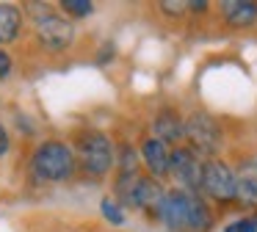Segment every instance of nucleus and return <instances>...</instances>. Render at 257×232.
Returning <instances> with one entry per match:
<instances>
[{
    "label": "nucleus",
    "mask_w": 257,
    "mask_h": 232,
    "mask_svg": "<svg viewBox=\"0 0 257 232\" xmlns=\"http://www.w3.org/2000/svg\"><path fill=\"white\" fill-rule=\"evenodd\" d=\"M254 163H257V158H254Z\"/></svg>",
    "instance_id": "nucleus-21"
},
{
    "label": "nucleus",
    "mask_w": 257,
    "mask_h": 232,
    "mask_svg": "<svg viewBox=\"0 0 257 232\" xmlns=\"http://www.w3.org/2000/svg\"><path fill=\"white\" fill-rule=\"evenodd\" d=\"M158 221L169 232H213L216 213H213L210 202L202 193L172 188L166 193V202L161 207Z\"/></svg>",
    "instance_id": "nucleus-1"
},
{
    "label": "nucleus",
    "mask_w": 257,
    "mask_h": 232,
    "mask_svg": "<svg viewBox=\"0 0 257 232\" xmlns=\"http://www.w3.org/2000/svg\"><path fill=\"white\" fill-rule=\"evenodd\" d=\"M20 25H23V14L17 6L12 3H0V44H9L17 39Z\"/></svg>",
    "instance_id": "nucleus-13"
},
{
    "label": "nucleus",
    "mask_w": 257,
    "mask_h": 232,
    "mask_svg": "<svg viewBox=\"0 0 257 232\" xmlns=\"http://www.w3.org/2000/svg\"><path fill=\"white\" fill-rule=\"evenodd\" d=\"M141 158H144L147 169H150V177H155V180L169 177V169H172V149H169V144H163L155 136L144 138L141 141Z\"/></svg>",
    "instance_id": "nucleus-11"
},
{
    "label": "nucleus",
    "mask_w": 257,
    "mask_h": 232,
    "mask_svg": "<svg viewBox=\"0 0 257 232\" xmlns=\"http://www.w3.org/2000/svg\"><path fill=\"white\" fill-rule=\"evenodd\" d=\"M221 22L232 31H249L257 25V3L254 0H227L218 6Z\"/></svg>",
    "instance_id": "nucleus-10"
},
{
    "label": "nucleus",
    "mask_w": 257,
    "mask_h": 232,
    "mask_svg": "<svg viewBox=\"0 0 257 232\" xmlns=\"http://www.w3.org/2000/svg\"><path fill=\"white\" fill-rule=\"evenodd\" d=\"M185 144H188L194 152H199L205 160L218 158L224 147V127L210 110H191L185 116Z\"/></svg>",
    "instance_id": "nucleus-2"
},
{
    "label": "nucleus",
    "mask_w": 257,
    "mask_h": 232,
    "mask_svg": "<svg viewBox=\"0 0 257 232\" xmlns=\"http://www.w3.org/2000/svg\"><path fill=\"white\" fill-rule=\"evenodd\" d=\"M119 171L122 174H139V155L127 144H122V149H119Z\"/></svg>",
    "instance_id": "nucleus-14"
},
{
    "label": "nucleus",
    "mask_w": 257,
    "mask_h": 232,
    "mask_svg": "<svg viewBox=\"0 0 257 232\" xmlns=\"http://www.w3.org/2000/svg\"><path fill=\"white\" fill-rule=\"evenodd\" d=\"M36 36H39V42L45 44L47 50H64V47L72 44L75 28L67 17L47 14V17H42V20H36Z\"/></svg>",
    "instance_id": "nucleus-8"
},
{
    "label": "nucleus",
    "mask_w": 257,
    "mask_h": 232,
    "mask_svg": "<svg viewBox=\"0 0 257 232\" xmlns=\"http://www.w3.org/2000/svg\"><path fill=\"white\" fill-rule=\"evenodd\" d=\"M61 11L64 14H69V17H89V14H94V3H89V0H64L61 3Z\"/></svg>",
    "instance_id": "nucleus-16"
},
{
    "label": "nucleus",
    "mask_w": 257,
    "mask_h": 232,
    "mask_svg": "<svg viewBox=\"0 0 257 232\" xmlns=\"http://www.w3.org/2000/svg\"><path fill=\"white\" fill-rule=\"evenodd\" d=\"M100 210H102V215H105L111 224H124V207L116 202V199H102L100 202Z\"/></svg>",
    "instance_id": "nucleus-17"
},
{
    "label": "nucleus",
    "mask_w": 257,
    "mask_h": 232,
    "mask_svg": "<svg viewBox=\"0 0 257 232\" xmlns=\"http://www.w3.org/2000/svg\"><path fill=\"white\" fill-rule=\"evenodd\" d=\"M199 193L216 204H235L238 202V177H235V169L224 158L207 160Z\"/></svg>",
    "instance_id": "nucleus-5"
},
{
    "label": "nucleus",
    "mask_w": 257,
    "mask_h": 232,
    "mask_svg": "<svg viewBox=\"0 0 257 232\" xmlns=\"http://www.w3.org/2000/svg\"><path fill=\"white\" fill-rule=\"evenodd\" d=\"M158 9H161L163 14H169V17H185V14H191V3H174V0H163Z\"/></svg>",
    "instance_id": "nucleus-18"
},
{
    "label": "nucleus",
    "mask_w": 257,
    "mask_h": 232,
    "mask_svg": "<svg viewBox=\"0 0 257 232\" xmlns=\"http://www.w3.org/2000/svg\"><path fill=\"white\" fill-rule=\"evenodd\" d=\"M152 136L161 138L163 144H183L185 141V116L180 113L177 108H172V105H166V108H161L155 113V119H152Z\"/></svg>",
    "instance_id": "nucleus-9"
},
{
    "label": "nucleus",
    "mask_w": 257,
    "mask_h": 232,
    "mask_svg": "<svg viewBox=\"0 0 257 232\" xmlns=\"http://www.w3.org/2000/svg\"><path fill=\"white\" fill-rule=\"evenodd\" d=\"M166 188L161 185V180H155V177H139V182H136V191H133V202H130V210H141V213H147L150 218H158L161 215V207L163 202H166Z\"/></svg>",
    "instance_id": "nucleus-7"
},
{
    "label": "nucleus",
    "mask_w": 257,
    "mask_h": 232,
    "mask_svg": "<svg viewBox=\"0 0 257 232\" xmlns=\"http://www.w3.org/2000/svg\"><path fill=\"white\" fill-rule=\"evenodd\" d=\"M205 163L199 152L188 147V144H180V147L172 149V169H169V177L177 182V188L183 191H202V177H205Z\"/></svg>",
    "instance_id": "nucleus-6"
},
{
    "label": "nucleus",
    "mask_w": 257,
    "mask_h": 232,
    "mask_svg": "<svg viewBox=\"0 0 257 232\" xmlns=\"http://www.w3.org/2000/svg\"><path fill=\"white\" fill-rule=\"evenodd\" d=\"M9 152V133L3 130V125H0V158Z\"/></svg>",
    "instance_id": "nucleus-20"
},
{
    "label": "nucleus",
    "mask_w": 257,
    "mask_h": 232,
    "mask_svg": "<svg viewBox=\"0 0 257 232\" xmlns=\"http://www.w3.org/2000/svg\"><path fill=\"white\" fill-rule=\"evenodd\" d=\"M9 72H12V55L6 50H0V80H6Z\"/></svg>",
    "instance_id": "nucleus-19"
},
{
    "label": "nucleus",
    "mask_w": 257,
    "mask_h": 232,
    "mask_svg": "<svg viewBox=\"0 0 257 232\" xmlns=\"http://www.w3.org/2000/svg\"><path fill=\"white\" fill-rule=\"evenodd\" d=\"M78 158H80V169L91 177H105L111 171L116 152L113 144L105 133L100 130H83L78 136Z\"/></svg>",
    "instance_id": "nucleus-4"
},
{
    "label": "nucleus",
    "mask_w": 257,
    "mask_h": 232,
    "mask_svg": "<svg viewBox=\"0 0 257 232\" xmlns=\"http://www.w3.org/2000/svg\"><path fill=\"white\" fill-rule=\"evenodd\" d=\"M221 232H257V213H246L232 218L229 224H224Z\"/></svg>",
    "instance_id": "nucleus-15"
},
{
    "label": "nucleus",
    "mask_w": 257,
    "mask_h": 232,
    "mask_svg": "<svg viewBox=\"0 0 257 232\" xmlns=\"http://www.w3.org/2000/svg\"><path fill=\"white\" fill-rule=\"evenodd\" d=\"M36 177L47 182H64L75 174V155L64 141H45L36 147L34 158H31Z\"/></svg>",
    "instance_id": "nucleus-3"
},
{
    "label": "nucleus",
    "mask_w": 257,
    "mask_h": 232,
    "mask_svg": "<svg viewBox=\"0 0 257 232\" xmlns=\"http://www.w3.org/2000/svg\"><path fill=\"white\" fill-rule=\"evenodd\" d=\"M235 177H238V202L235 204L257 213V163L254 160L240 163L235 169Z\"/></svg>",
    "instance_id": "nucleus-12"
}]
</instances>
